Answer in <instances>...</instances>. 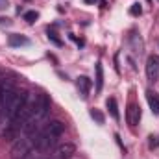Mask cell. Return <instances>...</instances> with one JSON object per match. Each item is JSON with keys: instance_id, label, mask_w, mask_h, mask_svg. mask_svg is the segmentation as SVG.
Returning a JSON list of instances; mask_svg holds the SVG:
<instances>
[{"instance_id": "17", "label": "cell", "mask_w": 159, "mask_h": 159, "mask_svg": "<svg viewBox=\"0 0 159 159\" xmlns=\"http://www.w3.org/2000/svg\"><path fill=\"white\" fill-rule=\"evenodd\" d=\"M85 2H87V4H94V2H100L102 6H106V2H104V0H85Z\"/></svg>"}, {"instance_id": "14", "label": "cell", "mask_w": 159, "mask_h": 159, "mask_svg": "<svg viewBox=\"0 0 159 159\" xmlns=\"http://www.w3.org/2000/svg\"><path fill=\"white\" fill-rule=\"evenodd\" d=\"M46 34H48V39L52 41V43H56L57 46H61V44H63V43H61V39L57 37V34H56L54 30H50V28H48V30H46Z\"/></svg>"}, {"instance_id": "9", "label": "cell", "mask_w": 159, "mask_h": 159, "mask_svg": "<svg viewBox=\"0 0 159 159\" xmlns=\"http://www.w3.org/2000/svg\"><path fill=\"white\" fill-rule=\"evenodd\" d=\"M9 46H26V44H30V41L28 37H24V35H19V34H13V35H9Z\"/></svg>"}, {"instance_id": "10", "label": "cell", "mask_w": 159, "mask_h": 159, "mask_svg": "<svg viewBox=\"0 0 159 159\" xmlns=\"http://www.w3.org/2000/svg\"><path fill=\"white\" fill-rule=\"evenodd\" d=\"M94 70H96V93H100L102 91V87H104V67H102V63L98 61L96 63V67H94Z\"/></svg>"}, {"instance_id": "6", "label": "cell", "mask_w": 159, "mask_h": 159, "mask_svg": "<svg viewBox=\"0 0 159 159\" xmlns=\"http://www.w3.org/2000/svg\"><path fill=\"white\" fill-rule=\"evenodd\" d=\"M126 120H128V124H129L131 128L139 124V120H141V107H139L137 104H129V106H128Z\"/></svg>"}, {"instance_id": "11", "label": "cell", "mask_w": 159, "mask_h": 159, "mask_svg": "<svg viewBox=\"0 0 159 159\" xmlns=\"http://www.w3.org/2000/svg\"><path fill=\"white\" fill-rule=\"evenodd\" d=\"M106 106H107V109H109L111 117H113L115 120H120V115H119V106H117V100H115V98H107V100H106Z\"/></svg>"}, {"instance_id": "2", "label": "cell", "mask_w": 159, "mask_h": 159, "mask_svg": "<svg viewBox=\"0 0 159 159\" xmlns=\"http://www.w3.org/2000/svg\"><path fill=\"white\" fill-rule=\"evenodd\" d=\"M26 100H28V93H24V91H17V93H15V96L9 100V104L2 109L0 119H4L6 122H11V120L15 119V115L24 107Z\"/></svg>"}, {"instance_id": "7", "label": "cell", "mask_w": 159, "mask_h": 159, "mask_svg": "<svg viewBox=\"0 0 159 159\" xmlns=\"http://www.w3.org/2000/svg\"><path fill=\"white\" fill-rule=\"evenodd\" d=\"M91 85H93V81L87 78V76H80V78L76 80V87H78V93L81 94V98H87V96H89Z\"/></svg>"}, {"instance_id": "16", "label": "cell", "mask_w": 159, "mask_h": 159, "mask_svg": "<svg viewBox=\"0 0 159 159\" xmlns=\"http://www.w3.org/2000/svg\"><path fill=\"white\" fill-rule=\"evenodd\" d=\"M91 117L96 120L98 124H104V115H102V113H100L98 109H91Z\"/></svg>"}, {"instance_id": "5", "label": "cell", "mask_w": 159, "mask_h": 159, "mask_svg": "<svg viewBox=\"0 0 159 159\" xmlns=\"http://www.w3.org/2000/svg\"><path fill=\"white\" fill-rule=\"evenodd\" d=\"M76 154V146L70 143H63L56 148V159H69Z\"/></svg>"}, {"instance_id": "18", "label": "cell", "mask_w": 159, "mask_h": 159, "mask_svg": "<svg viewBox=\"0 0 159 159\" xmlns=\"http://www.w3.org/2000/svg\"><path fill=\"white\" fill-rule=\"evenodd\" d=\"M4 7H7V0H0V9H4Z\"/></svg>"}, {"instance_id": "12", "label": "cell", "mask_w": 159, "mask_h": 159, "mask_svg": "<svg viewBox=\"0 0 159 159\" xmlns=\"http://www.w3.org/2000/svg\"><path fill=\"white\" fill-rule=\"evenodd\" d=\"M13 87V83L11 81H6V80H2L0 81V113H2V104H4V96H6V93L9 91Z\"/></svg>"}, {"instance_id": "15", "label": "cell", "mask_w": 159, "mask_h": 159, "mask_svg": "<svg viewBox=\"0 0 159 159\" xmlns=\"http://www.w3.org/2000/svg\"><path fill=\"white\" fill-rule=\"evenodd\" d=\"M129 13H131L133 17H139V15L143 13V7H141V4H139V2L131 4V7H129Z\"/></svg>"}, {"instance_id": "1", "label": "cell", "mask_w": 159, "mask_h": 159, "mask_svg": "<svg viewBox=\"0 0 159 159\" xmlns=\"http://www.w3.org/2000/svg\"><path fill=\"white\" fill-rule=\"evenodd\" d=\"M65 131V124L61 120H50L48 124H44L43 128H39L37 131L30 133L32 141H34V150H48L50 146L56 144L57 137Z\"/></svg>"}, {"instance_id": "19", "label": "cell", "mask_w": 159, "mask_h": 159, "mask_svg": "<svg viewBox=\"0 0 159 159\" xmlns=\"http://www.w3.org/2000/svg\"><path fill=\"white\" fill-rule=\"evenodd\" d=\"M148 2H152V0H148Z\"/></svg>"}, {"instance_id": "3", "label": "cell", "mask_w": 159, "mask_h": 159, "mask_svg": "<svg viewBox=\"0 0 159 159\" xmlns=\"http://www.w3.org/2000/svg\"><path fill=\"white\" fill-rule=\"evenodd\" d=\"M34 152V141L28 135L26 139H19L13 148H11V157L13 159H30V154Z\"/></svg>"}, {"instance_id": "13", "label": "cell", "mask_w": 159, "mask_h": 159, "mask_svg": "<svg viewBox=\"0 0 159 159\" xmlns=\"http://www.w3.org/2000/svg\"><path fill=\"white\" fill-rule=\"evenodd\" d=\"M37 19H39V13H37V11H28V13H24V20H26L28 24H34Z\"/></svg>"}, {"instance_id": "4", "label": "cell", "mask_w": 159, "mask_h": 159, "mask_svg": "<svg viewBox=\"0 0 159 159\" xmlns=\"http://www.w3.org/2000/svg\"><path fill=\"white\" fill-rule=\"evenodd\" d=\"M146 76L150 81H157L159 78V57L157 56H150L146 59Z\"/></svg>"}, {"instance_id": "8", "label": "cell", "mask_w": 159, "mask_h": 159, "mask_svg": "<svg viewBox=\"0 0 159 159\" xmlns=\"http://www.w3.org/2000/svg\"><path fill=\"white\" fill-rule=\"evenodd\" d=\"M146 100H148V106H150L152 113L154 115H159V94L157 93H154L152 89H148L146 91Z\"/></svg>"}]
</instances>
